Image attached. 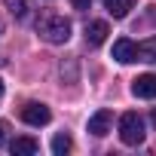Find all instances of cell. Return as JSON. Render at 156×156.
<instances>
[{
  "mask_svg": "<svg viewBox=\"0 0 156 156\" xmlns=\"http://www.w3.org/2000/svg\"><path fill=\"white\" fill-rule=\"evenodd\" d=\"M104 6H107V12L113 19H126L132 12V6H135V0H104Z\"/></svg>",
  "mask_w": 156,
  "mask_h": 156,
  "instance_id": "9c48e42d",
  "label": "cell"
},
{
  "mask_svg": "<svg viewBox=\"0 0 156 156\" xmlns=\"http://www.w3.org/2000/svg\"><path fill=\"white\" fill-rule=\"evenodd\" d=\"M70 3H73V9H89L92 0H70Z\"/></svg>",
  "mask_w": 156,
  "mask_h": 156,
  "instance_id": "5bb4252c",
  "label": "cell"
},
{
  "mask_svg": "<svg viewBox=\"0 0 156 156\" xmlns=\"http://www.w3.org/2000/svg\"><path fill=\"white\" fill-rule=\"evenodd\" d=\"M132 95L135 98H156V73H141L132 80Z\"/></svg>",
  "mask_w": 156,
  "mask_h": 156,
  "instance_id": "277c9868",
  "label": "cell"
},
{
  "mask_svg": "<svg viewBox=\"0 0 156 156\" xmlns=\"http://www.w3.org/2000/svg\"><path fill=\"white\" fill-rule=\"evenodd\" d=\"M9 141V122H0V147Z\"/></svg>",
  "mask_w": 156,
  "mask_h": 156,
  "instance_id": "4fadbf2b",
  "label": "cell"
},
{
  "mask_svg": "<svg viewBox=\"0 0 156 156\" xmlns=\"http://www.w3.org/2000/svg\"><path fill=\"white\" fill-rule=\"evenodd\" d=\"M153 122H156V113H153Z\"/></svg>",
  "mask_w": 156,
  "mask_h": 156,
  "instance_id": "2e32d148",
  "label": "cell"
},
{
  "mask_svg": "<svg viewBox=\"0 0 156 156\" xmlns=\"http://www.w3.org/2000/svg\"><path fill=\"white\" fill-rule=\"evenodd\" d=\"M107 34H110V28H107V22H89L86 25V43L89 46H101L104 40H107Z\"/></svg>",
  "mask_w": 156,
  "mask_h": 156,
  "instance_id": "52a82bcc",
  "label": "cell"
},
{
  "mask_svg": "<svg viewBox=\"0 0 156 156\" xmlns=\"http://www.w3.org/2000/svg\"><path fill=\"white\" fill-rule=\"evenodd\" d=\"M138 61H156V37H147L138 43Z\"/></svg>",
  "mask_w": 156,
  "mask_h": 156,
  "instance_id": "8fae6325",
  "label": "cell"
},
{
  "mask_svg": "<svg viewBox=\"0 0 156 156\" xmlns=\"http://www.w3.org/2000/svg\"><path fill=\"white\" fill-rule=\"evenodd\" d=\"M110 126H113V113H110L107 107H101L98 113L89 116V132H92L95 138H104V135L110 132Z\"/></svg>",
  "mask_w": 156,
  "mask_h": 156,
  "instance_id": "5b68a950",
  "label": "cell"
},
{
  "mask_svg": "<svg viewBox=\"0 0 156 156\" xmlns=\"http://www.w3.org/2000/svg\"><path fill=\"white\" fill-rule=\"evenodd\" d=\"M144 119L135 113V110H129V113H122L119 116V141L122 144H129V147H138L141 141H144Z\"/></svg>",
  "mask_w": 156,
  "mask_h": 156,
  "instance_id": "7a4b0ae2",
  "label": "cell"
},
{
  "mask_svg": "<svg viewBox=\"0 0 156 156\" xmlns=\"http://www.w3.org/2000/svg\"><path fill=\"white\" fill-rule=\"evenodd\" d=\"M22 119L28 122V126H46L49 119H52V113H49V107L46 104H25L22 107Z\"/></svg>",
  "mask_w": 156,
  "mask_h": 156,
  "instance_id": "3957f363",
  "label": "cell"
},
{
  "mask_svg": "<svg viewBox=\"0 0 156 156\" xmlns=\"http://www.w3.org/2000/svg\"><path fill=\"white\" fill-rule=\"evenodd\" d=\"M113 58H116L119 64L138 61V46H135L129 37H122V40H116V43H113Z\"/></svg>",
  "mask_w": 156,
  "mask_h": 156,
  "instance_id": "8992f818",
  "label": "cell"
},
{
  "mask_svg": "<svg viewBox=\"0 0 156 156\" xmlns=\"http://www.w3.org/2000/svg\"><path fill=\"white\" fill-rule=\"evenodd\" d=\"M3 3H6V9H9L16 19H25V16H28V9H31L28 0H3Z\"/></svg>",
  "mask_w": 156,
  "mask_h": 156,
  "instance_id": "7c38bea8",
  "label": "cell"
},
{
  "mask_svg": "<svg viewBox=\"0 0 156 156\" xmlns=\"http://www.w3.org/2000/svg\"><path fill=\"white\" fill-rule=\"evenodd\" d=\"M70 147H73V141H70V135H67V132H58V135L52 138V153H55V156L70 153Z\"/></svg>",
  "mask_w": 156,
  "mask_h": 156,
  "instance_id": "30bf717a",
  "label": "cell"
},
{
  "mask_svg": "<svg viewBox=\"0 0 156 156\" xmlns=\"http://www.w3.org/2000/svg\"><path fill=\"white\" fill-rule=\"evenodd\" d=\"M37 34H40L46 43H52V46L67 43V40H70V22H67L64 16H58V12H43V16L37 19Z\"/></svg>",
  "mask_w": 156,
  "mask_h": 156,
  "instance_id": "6da1fadb",
  "label": "cell"
},
{
  "mask_svg": "<svg viewBox=\"0 0 156 156\" xmlns=\"http://www.w3.org/2000/svg\"><path fill=\"white\" fill-rule=\"evenodd\" d=\"M9 150H12L16 156H34V153L40 150V144H37L34 138H16V141L9 144Z\"/></svg>",
  "mask_w": 156,
  "mask_h": 156,
  "instance_id": "ba28073f",
  "label": "cell"
},
{
  "mask_svg": "<svg viewBox=\"0 0 156 156\" xmlns=\"http://www.w3.org/2000/svg\"><path fill=\"white\" fill-rule=\"evenodd\" d=\"M0 95H3V83H0Z\"/></svg>",
  "mask_w": 156,
  "mask_h": 156,
  "instance_id": "9a60e30c",
  "label": "cell"
}]
</instances>
